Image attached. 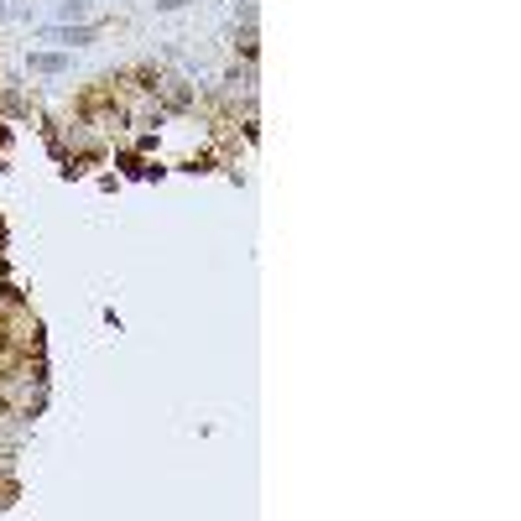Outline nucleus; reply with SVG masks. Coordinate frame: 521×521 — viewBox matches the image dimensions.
<instances>
[{"mask_svg": "<svg viewBox=\"0 0 521 521\" xmlns=\"http://www.w3.org/2000/svg\"><path fill=\"white\" fill-rule=\"evenodd\" d=\"M47 37L63 42V47H83V42L99 37V26H47Z\"/></svg>", "mask_w": 521, "mask_h": 521, "instance_id": "1", "label": "nucleus"}, {"mask_svg": "<svg viewBox=\"0 0 521 521\" xmlns=\"http://www.w3.org/2000/svg\"><path fill=\"white\" fill-rule=\"evenodd\" d=\"M26 68L31 73H68V58H63V53H31Z\"/></svg>", "mask_w": 521, "mask_h": 521, "instance_id": "2", "label": "nucleus"}, {"mask_svg": "<svg viewBox=\"0 0 521 521\" xmlns=\"http://www.w3.org/2000/svg\"><path fill=\"white\" fill-rule=\"evenodd\" d=\"M188 0H157V11H182Z\"/></svg>", "mask_w": 521, "mask_h": 521, "instance_id": "3", "label": "nucleus"}]
</instances>
